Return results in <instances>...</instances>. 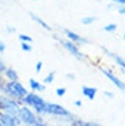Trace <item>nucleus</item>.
<instances>
[{
	"label": "nucleus",
	"instance_id": "24",
	"mask_svg": "<svg viewBox=\"0 0 125 126\" xmlns=\"http://www.w3.org/2000/svg\"><path fill=\"white\" fill-rule=\"evenodd\" d=\"M120 14H125V8L122 7V8H120Z\"/></svg>",
	"mask_w": 125,
	"mask_h": 126
},
{
	"label": "nucleus",
	"instance_id": "25",
	"mask_svg": "<svg viewBox=\"0 0 125 126\" xmlns=\"http://www.w3.org/2000/svg\"><path fill=\"white\" fill-rule=\"evenodd\" d=\"M114 1H118V3H121V4H125V0H114Z\"/></svg>",
	"mask_w": 125,
	"mask_h": 126
},
{
	"label": "nucleus",
	"instance_id": "16",
	"mask_svg": "<svg viewBox=\"0 0 125 126\" xmlns=\"http://www.w3.org/2000/svg\"><path fill=\"white\" fill-rule=\"evenodd\" d=\"M94 21H95V18H84V19H83V23H85V25H88V23L94 22Z\"/></svg>",
	"mask_w": 125,
	"mask_h": 126
},
{
	"label": "nucleus",
	"instance_id": "18",
	"mask_svg": "<svg viewBox=\"0 0 125 126\" xmlns=\"http://www.w3.org/2000/svg\"><path fill=\"white\" fill-rule=\"evenodd\" d=\"M65 89L63 88H59V89H56V94H58V96H63V94H65Z\"/></svg>",
	"mask_w": 125,
	"mask_h": 126
},
{
	"label": "nucleus",
	"instance_id": "1",
	"mask_svg": "<svg viewBox=\"0 0 125 126\" xmlns=\"http://www.w3.org/2000/svg\"><path fill=\"white\" fill-rule=\"evenodd\" d=\"M25 101L28 104H30V106H33L39 112L45 111V103H44V100L40 99L39 96H36V94H28L25 97Z\"/></svg>",
	"mask_w": 125,
	"mask_h": 126
},
{
	"label": "nucleus",
	"instance_id": "23",
	"mask_svg": "<svg viewBox=\"0 0 125 126\" xmlns=\"http://www.w3.org/2000/svg\"><path fill=\"white\" fill-rule=\"evenodd\" d=\"M3 51H4V44L0 41V52H3Z\"/></svg>",
	"mask_w": 125,
	"mask_h": 126
},
{
	"label": "nucleus",
	"instance_id": "7",
	"mask_svg": "<svg viewBox=\"0 0 125 126\" xmlns=\"http://www.w3.org/2000/svg\"><path fill=\"white\" fill-rule=\"evenodd\" d=\"M103 73H104V76H106V77H107V78H109L111 82H114V84H116V85L118 86L120 89H122V91H125V84H122V82L120 81L118 78H116V77L113 76V74H110L109 71H104V70H103Z\"/></svg>",
	"mask_w": 125,
	"mask_h": 126
},
{
	"label": "nucleus",
	"instance_id": "5",
	"mask_svg": "<svg viewBox=\"0 0 125 126\" xmlns=\"http://www.w3.org/2000/svg\"><path fill=\"white\" fill-rule=\"evenodd\" d=\"M0 121H1L3 125H10V126H14V125H18L19 123L18 118L13 117V115H10V114H4V115H1V117H0Z\"/></svg>",
	"mask_w": 125,
	"mask_h": 126
},
{
	"label": "nucleus",
	"instance_id": "19",
	"mask_svg": "<svg viewBox=\"0 0 125 126\" xmlns=\"http://www.w3.org/2000/svg\"><path fill=\"white\" fill-rule=\"evenodd\" d=\"M52 79H54V74L51 73V74H50V76H48L45 79H44V81H45V82H52Z\"/></svg>",
	"mask_w": 125,
	"mask_h": 126
},
{
	"label": "nucleus",
	"instance_id": "9",
	"mask_svg": "<svg viewBox=\"0 0 125 126\" xmlns=\"http://www.w3.org/2000/svg\"><path fill=\"white\" fill-rule=\"evenodd\" d=\"M83 93H84L88 99L94 100L95 94H96V89H95V88H88V86H84V88H83Z\"/></svg>",
	"mask_w": 125,
	"mask_h": 126
},
{
	"label": "nucleus",
	"instance_id": "8",
	"mask_svg": "<svg viewBox=\"0 0 125 126\" xmlns=\"http://www.w3.org/2000/svg\"><path fill=\"white\" fill-rule=\"evenodd\" d=\"M65 47L67 48V49H69L70 52H72V54L74 55V56H77L78 59L81 58V54H80V51L77 49V47H76V45L73 44V43H65Z\"/></svg>",
	"mask_w": 125,
	"mask_h": 126
},
{
	"label": "nucleus",
	"instance_id": "2",
	"mask_svg": "<svg viewBox=\"0 0 125 126\" xmlns=\"http://www.w3.org/2000/svg\"><path fill=\"white\" fill-rule=\"evenodd\" d=\"M7 91L8 93H11L13 96H17V97H22V96H26V89L18 84L17 81H13L11 84L7 85Z\"/></svg>",
	"mask_w": 125,
	"mask_h": 126
},
{
	"label": "nucleus",
	"instance_id": "22",
	"mask_svg": "<svg viewBox=\"0 0 125 126\" xmlns=\"http://www.w3.org/2000/svg\"><path fill=\"white\" fill-rule=\"evenodd\" d=\"M117 62H118L120 64H121V66L125 69V62H124V60H122V59H120V58H117Z\"/></svg>",
	"mask_w": 125,
	"mask_h": 126
},
{
	"label": "nucleus",
	"instance_id": "21",
	"mask_svg": "<svg viewBox=\"0 0 125 126\" xmlns=\"http://www.w3.org/2000/svg\"><path fill=\"white\" fill-rule=\"evenodd\" d=\"M4 70H6V66H4V63L1 62V60H0V73L4 71Z\"/></svg>",
	"mask_w": 125,
	"mask_h": 126
},
{
	"label": "nucleus",
	"instance_id": "15",
	"mask_svg": "<svg viewBox=\"0 0 125 126\" xmlns=\"http://www.w3.org/2000/svg\"><path fill=\"white\" fill-rule=\"evenodd\" d=\"M22 49L23 51H32V47L28 45V43H22Z\"/></svg>",
	"mask_w": 125,
	"mask_h": 126
},
{
	"label": "nucleus",
	"instance_id": "17",
	"mask_svg": "<svg viewBox=\"0 0 125 126\" xmlns=\"http://www.w3.org/2000/svg\"><path fill=\"white\" fill-rule=\"evenodd\" d=\"M19 37H21V40H23V41H28V43H30V41H32V38L29 37V36H25V34H21V36H19Z\"/></svg>",
	"mask_w": 125,
	"mask_h": 126
},
{
	"label": "nucleus",
	"instance_id": "13",
	"mask_svg": "<svg viewBox=\"0 0 125 126\" xmlns=\"http://www.w3.org/2000/svg\"><path fill=\"white\" fill-rule=\"evenodd\" d=\"M32 16H33V19H36V21H37V22H39V23H40V25H41V26H43V28H45V29H50V26H48V25H45V23H44V22H43V21H41V19H39V18H36V16H35V15H32Z\"/></svg>",
	"mask_w": 125,
	"mask_h": 126
},
{
	"label": "nucleus",
	"instance_id": "4",
	"mask_svg": "<svg viewBox=\"0 0 125 126\" xmlns=\"http://www.w3.org/2000/svg\"><path fill=\"white\" fill-rule=\"evenodd\" d=\"M45 111L50 114H55V115H69V112L65 108L56 104H45Z\"/></svg>",
	"mask_w": 125,
	"mask_h": 126
},
{
	"label": "nucleus",
	"instance_id": "12",
	"mask_svg": "<svg viewBox=\"0 0 125 126\" xmlns=\"http://www.w3.org/2000/svg\"><path fill=\"white\" fill-rule=\"evenodd\" d=\"M30 86H32L33 89H39V91H43V89H44V86L40 85L39 82H36L35 79H30Z\"/></svg>",
	"mask_w": 125,
	"mask_h": 126
},
{
	"label": "nucleus",
	"instance_id": "6",
	"mask_svg": "<svg viewBox=\"0 0 125 126\" xmlns=\"http://www.w3.org/2000/svg\"><path fill=\"white\" fill-rule=\"evenodd\" d=\"M3 107L6 108V111H8V114H17V110H18L17 103L10 101V100H4L3 101Z\"/></svg>",
	"mask_w": 125,
	"mask_h": 126
},
{
	"label": "nucleus",
	"instance_id": "20",
	"mask_svg": "<svg viewBox=\"0 0 125 126\" xmlns=\"http://www.w3.org/2000/svg\"><path fill=\"white\" fill-rule=\"evenodd\" d=\"M41 66H43V63L39 62L37 64H36V71H40V70H41Z\"/></svg>",
	"mask_w": 125,
	"mask_h": 126
},
{
	"label": "nucleus",
	"instance_id": "11",
	"mask_svg": "<svg viewBox=\"0 0 125 126\" xmlns=\"http://www.w3.org/2000/svg\"><path fill=\"white\" fill-rule=\"evenodd\" d=\"M66 33H67L69 38H72V40H74V41H81V40H83V38L80 37V36H77L76 33H73V32H70V30H67Z\"/></svg>",
	"mask_w": 125,
	"mask_h": 126
},
{
	"label": "nucleus",
	"instance_id": "10",
	"mask_svg": "<svg viewBox=\"0 0 125 126\" xmlns=\"http://www.w3.org/2000/svg\"><path fill=\"white\" fill-rule=\"evenodd\" d=\"M6 76L8 77L11 81H17V78H18V76H17V73L14 71L13 69H8V70H6Z\"/></svg>",
	"mask_w": 125,
	"mask_h": 126
},
{
	"label": "nucleus",
	"instance_id": "14",
	"mask_svg": "<svg viewBox=\"0 0 125 126\" xmlns=\"http://www.w3.org/2000/svg\"><path fill=\"white\" fill-rule=\"evenodd\" d=\"M104 30L107 32H111V30H116V23H113V25H107L106 28H104Z\"/></svg>",
	"mask_w": 125,
	"mask_h": 126
},
{
	"label": "nucleus",
	"instance_id": "3",
	"mask_svg": "<svg viewBox=\"0 0 125 126\" xmlns=\"http://www.w3.org/2000/svg\"><path fill=\"white\" fill-rule=\"evenodd\" d=\"M19 115H21V118H22V121L25 123H28V125H41V122L40 121H36V118H35V115L32 114V111H29L28 108H21L19 110Z\"/></svg>",
	"mask_w": 125,
	"mask_h": 126
}]
</instances>
